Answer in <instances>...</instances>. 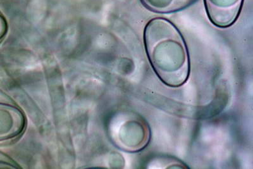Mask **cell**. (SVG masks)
Returning a JSON list of instances; mask_svg holds the SVG:
<instances>
[{
	"label": "cell",
	"instance_id": "1",
	"mask_svg": "<svg viewBox=\"0 0 253 169\" xmlns=\"http://www.w3.org/2000/svg\"><path fill=\"white\" fill-rule=\"evenodd\" d=\"M144 42L147 56L160 80L171 87L188 80L190 59L186 42L175 25L164 18H155L146 24Z\"/></svg>",
	"mask_w": 253,
	"mask_h": 169
},
{
	"label": "cell",
	"instance_id": "2",
	"mask_svg": "<svg viewBox=\"0 0 253 169\" xmlns=\"http://www.w3.org/2000/svg\"><path fill=\"white\" fill-rule=\"evenodd\" d=\"M244 0H204L210 21L220 28H229L240 15Z\"/></svg>",
	"mask_w": 253,
	"mask_h": 169
},
{
	"label": "cell",
	"instance_id": "3",
	"mask_svg": "<svg viewBox=\"0 0 253 169\" xmlns=\"http://www.w3.org/2000/svg\"><path fill=\"white\" fill-rule=\"evenodd\" d=\"M142 126L139 122L126 119L117 126V129L113 132V138L119 147L124 150L134 151L141 148L143 139L148 136L142 132Z\"/></svg>",
	"mask_w": 253,
	"mask_h": 169
},
{
	"label": "cell",
	"instance_id": "4",
	"mask_svg": "<svg viewBox=\"0 0 253 169\" xmlns=\"http://www.w3.org/2000/svg\"><path fill=\"white\" fill-rule=\"evenodd\" d=\"M24 126V117L19 109L0 105V140L18 136Z\"/></svg>",
	"mask_w": 253,
	"mask_h": 169
},
{
	"label": "cell",
	"instance_id": "5",
	"mask_svg": "<svg viewBox=\"0 0 253 169\" xmlns=\"http://www.w3.org/2000/svg\"><path fill=\"white\" fill-rule=\"evenodd\" d=\"M141 3L152 12L167 13L177 12L191 5L196 0H141Z\"/></svg>",
	"mask_w": 253,
	"mask_h": 169
},
{
	"label": "cell",
	"instance_id": "6",
	"mask_svg": "<svg viewBox=\"0 0 253 169\" xmlns=\"http://www.w3.org/2000/svg\"><path fill=\"white\" fill-rule=\"evenodd\" d=\"M7 28V22L3 15L0 13V40L6 35Z\"/></svg>",
	"mask_w": 253,
	"mask_h": 169
}]
</instances>
